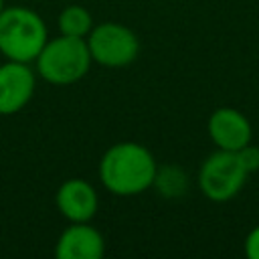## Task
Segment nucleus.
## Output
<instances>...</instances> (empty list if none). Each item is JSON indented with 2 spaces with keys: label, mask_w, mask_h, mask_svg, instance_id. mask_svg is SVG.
I'll use <instances>...</instances> for the list:
<instances>
[{
  "label": "nucleus",
  "mask_w": 259,
  "mask_h": 259,
  "mask_svg": "<svg viewBox=\"0 0 259 259\" xmlns=\"http://www.w3.org/2000/svg\"><path fill=\"white\" fill-rule=\"evenodd\" d=\"M156 160L152 152L138 142H117L109 146L99 162V180L111 194L136 196L154 186Z\"/></svg>",
  "instance_id": "1"
},
{
  "label": "nucleus",
  "mask_w": 259,
  "mask_h": 259,
  "mask_svg": "<svg viewBox=\"0 0 259 259\" xmlns=\"http://www.w3.org/2000/svg\"><path fill=\"white\" fill-rule=\"evenodd\" d=\"M55 202L59 212L69 223H89L97 212L99 196L93 184H89L87 180L69 178L59 186Z\"/></svg>",
  "instance_id": "7"
},
{
  "label": "nucleus",
  "mask_w": 259,
  "mask_h": 259,
  "mask_svg": "<svg viewBox=\"0 0 259 259\" xmlns=\"http://www.w3.org/2000/svg\"><path fill=\"white\" fill-rule=\"evenodd\" d=\"M237 154H239V160H241V164L245 166L247 172L259 170V148H257V146H251V142H249V144L243 146Z\"/></svg>",
  "instance_id": "12"
},
{
  "label": "nucleus",
  "mask_w": 259,
  "mask_h": 259,
  "mask_svg": "<svg viewBox=\"0 0 259 259\" xmlns=\"http://www.w3.org/2000/svg\"><path fill=\"white\" fill-rule=\"evenodd\" d=\"M91 59L107 69H121L136 61L140 53L138 34L119 22H101L85 36Z\"/></svg>",
  "instance_id": "4"
},
{
  "label": "nucleus",
  "mask_w": 259,
  "mask_h": 259,
  "mask_svg": "<svg viewBox=\"0 0 259 259\" xmlns=\"http://www.w3.org/2000/svg\"><path fill=\"white\" fill-rule=\"evenodd\" d=\"M247 170L237 152L217 150L210 154L198 172V186L202 194L212 202H227L235 198L247 180Z\"/></svg>",
  "instance_id": "5"
},
{
  "label": "nucleus",
  "mask_w": 259,
  "mask_h": 259,
  "mask_svg": "<svg viewBox=\"0 0 259 259\" xmlns=\"http://www.w3.org/2000/svg\"><path fill=\"white\" fill-rule=\"evenodd\" d=\"M4 10V0H0V12Z\"/></svg>",
  "instance_id": "14"
},
{
  "label": "nucleus",
  "mask_w": 259,
  "mask_h": 259,
  "mask_svg": "<svg viewBox=\"0 0 259 259\" xmlns=\"http://www.w3.org/2000/svg\"><path fill=\"white\" fill-rule=\"evenodd\" d=\"M36 87L30 63L6 61L0 65V115L18 113L28 105Z\"/></svg>",
  "instance_id": "6"
},
{
  "label": "nucleus",
  "mask_w": 259,
  "mask_h": 259,
  "mask_svg": "<svg viewBox=\"0 0 259 259\" xmlns=\"http://www.w3.org/2000/svg\"><path fill=\"white\" fill-rule=\"evenodd\" d=\"M47 40V24L32 8L10 6L0 12V53L8 61L34 63Z\"/></svg>",
  "instance_id": "2"
},
{
  "label": "nucleus",
  "mask_w": 259,
  "mask_h": 259,
  "mask_svg": "<svg viewBox=\"0 0 259 259\" xmlns=\"http://www.w3.org/2000/svg\"><path fill=\"white\" fill-rule=\"evenodd\" d=\"M103 255V235L89 223H71L55 243L57 259H101Z\"/></svg>",
  "instance_id": "9"
},
{
  "label": "nucleus",
  "mask_w": 259,
  "mask_h": 259,
  "mask_svg": "<svg viewBox=\"0 0 259 259\" xmlns=\"http://www.w3.org/2000/svg\"><path fill=\"white\" fill-rule=\"evenodd\" d=\"M154 184H158L164 196H180L186 188V176L178 168H164L156 172Z\"/></svg>",
  "instance_id": "11"
},
{
  "label": "nucleus",
  "mask_w": 259,
  "mask_h": 259,
  "mask_svg": "<svg viewBox=\"0 0 259 259\" xmlns=\"http://www.w3.org/2000/svg\"><path fill=\"white\" fill-rule=\"evenodd\" d=\"M245 255L249 259H259V225L245 237Z\"/></svg>",
  "instance_id": "13"
},
{
  "label": "nucleus",
  "mask_w": 259,
  "mask_h": 259,
  "mask_svg": "<svg viewBox=\"0 0 259 259\" xmlns=\"http://www.w3.org/2000/svg\"><path fill=\"white\" fill-rule=\"evenodd\" d=\"M208 136L219 150L239 152L251 142V121L235 107H219L208 117Z\"/></svg>",
  "instance_id": "8"
},
{
  "label": "nucleus",
  "mask_w": 259,
  "mask_h": 259,
  "mask_svg": "<svg viewBox=\"0 0 259 259\" xmlns=\"http://www.w3.org/2000/svg\"><path fill=\"white\" fill-rule=\"evenodd\" d=\"M57 26H59L61 34L85 38L93 28V18H91V12L87 8H83L79 4H71L59 12Z\"/></svg>",
  "instance_id": "10"
},
{
  "label": "nucleus",
  "mask_w": 259,
  "mask_h": 259,
  "mask_svg": "<svg viewBox=\"0 0 259 259\" xmlns=\"http://www.w3.org/2000/svg\"><path fill=\"white\" fill-rule=\"evenodd\" d=\"M91 63L87 40L67 34L49 38L34 59L36 73L51 85H73L81 81Z\"/></svg>",
  "instance_id": "3"
}]
</instances>
